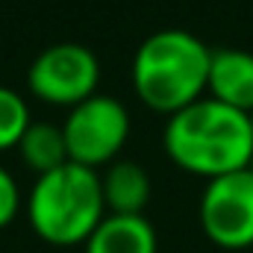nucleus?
Listing matches in <instances>:
<instances>
[{"label": "nucleus", "instance_id": "obj_4", "mask_svg": "<svg viewBox=\"0 0 253 253\" xmlns=\"http://www.w3.org/2000/svg\"><path fill=\"white\" fill-rule=\"evenodd\" d=\"M129 112L112 94H91L88 100L68 109L62 121L68 159L85 168H106L121 159L126 138H129Z\"/></svg>", "mask_w": 253, "mask_h": 253}, {"label": "nucleus", "instance_id": "obj_7", "mask_svg": "<svg viewBox=\"0 0 253 253\" xmlns=\"http://www.w3.org/2000/svg\"><path fill=\"white\" fill-rule=\"evenodd\" d=\"M206 94L251 115L253 112V53L239 50V47L212 50Z\"/></svg>", "mask_w": 253, "mask_h": 253}, {"label": "nucleus", "instance_id": "obj_6", "mask_svg": "<svg viewBox=\"0 0 253 253\" xmlns=\"http://www.w3.org/2000/svg\"><path fill=\"white\" fill-rule=\"evenodd\" d=\"M197 218L212 245L224 251L253 248V174L245 168L206 180Z\"/></svg>", "mask_w": 253, "mask_h": 253}, {"label": "nucleus", "instance_id": "obj_10", "mask_svg": "<svg viewBox=\"0 0 253 253\" xmlns=\"http://www.w3.org/2000/svg\"><path fill=\"white\" fill-rule=\"evenodd\" d=\"M15 150H18L21 162H24L36 177H42V174L59 168L65 162H71V159H68L65 132H62V126H56V124L33 121V124L27 126V132H24V138L18 141Z\"/></svg>", "mask_w": 253, "mask_h": 253}, {"label": "nucleus", "instance_id": "obj_12", "mask_svg": "<svg viewBox=\"0 0 253 253\" xmlns=\"http://www.w3.org/2000/svg\"><path fill=\"white\" fill-rule=\"evenodd\" d=\"M21 206H24V197H21V186L15 174L6 165H0V230H6L18 218Z\"/></svg>", "mask_w": 253, "mask_h": 253}, {"label": "nucleus", "instance_id": "obj_2", "mask_svg": "<svg viewBox=\"0 0 253 253\" xmlns=\"http://www.w3.org/2000/svg\"><path fill=\"white\" fill-rule=\"evenodd\" d=\"M212 50L186 30H159L147 36L132 56V91L159 112L174 115L206 97Z\"/></svg>", "mask_w": 253, "mask_h": 253}, {"label": "nucleus", "instance_id": "obj_13", "mask_svg": "<svg viewBox=\"0 0 253 253\" xmlns=\"http://www.w3.org/2000/svg\"><path fill=\"white\" fill-rule=\"evenodd\" d=\"M248 171H251V174H253V156H251V165H248Z\"/></svg>", "mask_w": 253, "mask_h": 253}, {"label": "nucleus", "instance_id": "obj_8", "mask_svg": "<svg viewBox=\"0 0 253 253\" xmlns=\"http://www.w3.org/2000/svg\"><path fill=\"white\" fill-rule=\"evenodd\" d=\"M85 253H156V230L144 215H112L94 227L88 242L83 245Z\"/></svg>", "mask_w": 253, "mask_h": 253}, {"label": "nucleus", "instance_id": "obj_3", "mask_svg": "<svg viewBox=\"0 0 253 253\" xmlns=\"http://www.w3.org/2000/svg\"><path fill=\"white\" fill-rule=\"evenodd\" d=\"M24 209L33 233L42 242L53 248L85 245L94 227L106 218L100 171L65 162L36 177Z\"/></svg>", "mask_w": 253, "mask_h": 253}, {"label": "nucleus", "instance_id": "obj_11", "mask_svg": "<svg viewBox=\"0 0 253 253\" xmlns=\"http://www.w3.org/2000/svg\"><path fill=\"white\" fill-rule=\"evenodd\" d=\"M30 124H33V115L24 94L9 85H0V153L15 150Z\"/></svg>", "mask_w": 253, "mask_h": 253}, {"label": "nucleus", "instance_id": "obj_1", "mask_svg": "<svg viewBox=\"0 0 253 253\" xmlns=\"http://www.w3.org/2000/svg\"><path fill=\"white\" fill-rule=\"evenodd\" d=\"M162 144L177 168L203 180H215L251 165V118L248 112H239L206 94L191 106L168 115Z\"/></svg>", "mask_w": 253, "mask_h": 253}, {"label": "nucleus", "instance_id": "obj_14", "mask_svg": "<svg viewBox=\"0 0 253 253\" xmlns=\"http://www.w3.org/2000/svg\"><path fill=\"white\" fill-rule=\"evenodd\" d=\"M248 118H251V129H253V112H251V115H248Z\"/></svg>", "mask_w": 253, "mask_h": 253}, {"label": "nucleus", "instance_id": "obj_5", "mask_svg": "<svg viewBox=\"0 0 253 253\" xmlns=\"http://www.w3.org/2000/svg\"><path fill=\"white\" fill-rule=\"evenodd\" d=\"M97 85H100V62L85 44L77 42L44 47L27 71L30 94L47 106L71 109L97 94Z\"/></svg>", "mask_w": 253, "mask_h": 253}, {"label": "nucleus", "instance_id": "obj_9", "mask_svg": "<svg viewBox=\"0 0 253 253\" xmlns=\"http://www.w3.org/2000/svg\"><path fill=\"white\" fill-rule=\"evenodd\" d=\"M106 212L112 215H144L150 200V177L132 159H115L100 174Z\"/></svg>", "mask_w": 253, "mask_h": 253}]
</instances>
